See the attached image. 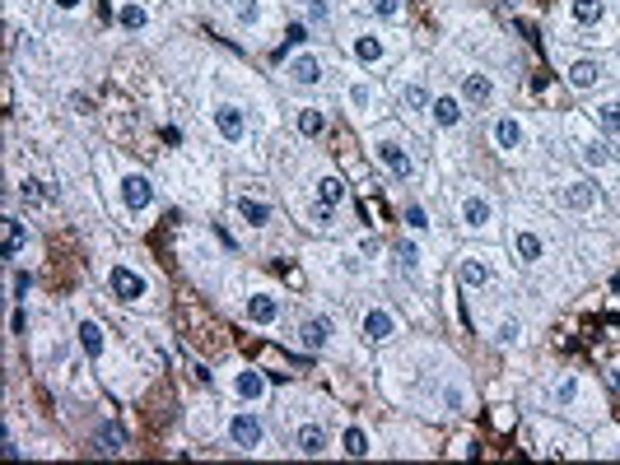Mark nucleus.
I'll return each instance as SVG.
<instances>
[{"instance_id":"nucleus-1","label":"nucleus","mask_w":620,"mask_h":465,"mask_svg":"<svg viewBox=\"0 0 620 465\" xmlns=\"http://www.w3.org/2000/svg\"><path fill=\"white\" fill-rule=\"evenodd\" d=\"M113 293H117L122 302H136V298H145V279H140L136 270L117 266V270H113Z\"/></svg>"},{"instance_id":"nucleus-2","label":"nucleus","mask_w":620,"mask_h":465,"mask_svg":"<svg viewBox=\"0 0 620 465\" xmlns=\"http://www.w3.org/2000/svg\"><path fill=\"white\" fill-rule=\"evenodd\" d=\"M214 126H219V135H224V140H243V131H248V126H243V112H238L234 102L214 107Z\"/></svg>"},{"instance_id":"nucleus-3","label":"nucleus","mask_w":620,"mask_h":465,"mask_svg":"<svg viewBox=\"0 0 620 465\" xmlns=\"http://www.w3.org/2000/svg\"><path fill=\"white\" fill-rule=\"evenodd\" d=\"M229 432H234L238 447H257V442H261V419H252V414H238V419L229 423Z\"/></svg>"},{"instance_id":"nucleus-4","label":"nucleus","mask_w":620,"mask_h":465,"mask_svg":"<svg viewBox=\"0 0 620 465\" xmlns=\"http://www.w3.org/2000/svg\"><path fill=\"white\" fill-rule=\"evenodd\" d=\"M149 196H154V191H149V182H145V177H126V182H122V200L131 205V210H145Z\"/></svg>"},{"instance_id":"nucleus-5","label":"nucleus","mask_w":620,"mask_h":465,"mask_svg":"<svg viewBox=\"0 0 620 465\" xmlns=\"http://www.w3.org/2000/svg\"><path fill=\"white\" fill-rule=\"evenodd\" d=\"M248 317H252L257 326H271L275 317H280V302L266 298V293H257V298H248Z\"/></svg>"},{"instance_id":"nucleus-6","label":"nucleus","mask_w":620,"mask_h":465,"mask_svg":"<svg viewBox=\"0 0 620 465\" xmlns=\"http://www.w3.org/2000/svg\"><path fill=\"white\" fill-rule=\"evenodd\" d=\"M378 158H383V163H387V172H396V177H406V172H411V158L401 154V144H392V140H383V144H378Z\"/></svg>"},{"instance_id":"nucleus-7","label":"nucleus","mask_w":620,"mask_h":465,"mask_svg":"<svg viewBox=\"0 0 620 465\" xmlns=\"http://www.w3.org/2000/svg\"><path fill=\"white\" fill-rule=\"evenodd\" d=\"M597 79H602L597 61H574V66H569V84H574V89H592Z\"/></svg>"},{"instance_id":"nucleus-8","label":"nucleus","mask_w":620,"mask_h":465,"mask_svg":"<svg viewBox=\"0 0 620 465\" xmlns=\"http://www.w3.org/2000/svg\"><path fill=\"white\" fill-rule=\"evenodd\" d=\"M564 205H569V210H592V205H597V191H592V182H574V187L564 191Z\"/></svg>"},{"instance_id":"nucleus-9","label":"nucleus","mask_w":620,"mask_h":465,"mask_svg":"<svg viewBox=\"0 0 620 465\" xmlns=\"http://www.w3.org/2000/svg\"><path fill=\"white\" fill-rule=\"evenodd\" d=\"M322 447H327V432H322V423H308V428H299V452H304V456H322Z\"/></svg>"},{"instance_id":"nucleus-10","label":"nucleus","mask_w":620,"mask_h":465,"mask_svg":"<svg viewBox=\"0 0 620 465\" xmlns=\"http://www.w3.org/2000/svg\"><path fill=\"white\" fill-rule=\"evenodd\" d=\"M495 140H499V149H518V144H522V126L513 122V117H504V122H495Z\"/></svg>"},{"instance_id":"nucleus-11","label":"nucleus","mask_w":620,"mask_h":465,"mask_svg":"<svg viewBox=\"0 0 620 465\" xmlns=\"http://www.w3.org/2000/svg\"><path fill=\"white\" fill-rule=\"evenodd\" d=\"M327 335H331V322H327V317H313V322H304V344H308V349H322V344H327Z\"/></svg>"},{"instance_id":"nucleus-12","label":"nucleus","mask_w":620,"mask_h":465,"mask_svg":"<svg viewBox=\"0 0 620 465\" xmlns=\"http://www.w3.org/2000/svg\"><path fill=\"white\" fill-rule=\"evenodd\" d=\"M364 335H369L373 344L387 340V335H392V317H387V312H369V317H364Z\"/></svg>"},{"instance_id":"nucleus-13","label":"nucleus","mask_w":620,"mask_h":465,"mask_svg":"<svg viewBox=\"0 0 620 465\" xmlns=\"http://www.w3.org/2000/svg\"><path fill=\"white\" fill-rule=\"evenodd\" d=\"M289 75H294V84H317V79H322V66H317L313 56H299L289 66Z\"/></svg>"},{"instance_id":"nucleus-14","label":"nucleus","mask_w":620,"mask_h":465,"mask_svg":"<svg viewBox=\"0 0 620 465\" xmlns=\"http://www.w3.org/2000/svg\"><path fill=\"white\" fill-rule=\"evenodd\" d=\"M93 442H98V452H122V447H126V432L113 428V423H103V428L93 432Z\"/></svg>"},{"instance_id":"nucleus-15","label":"nucleus","mask_w":620,"mask_h":465,"mask_svg":"<svg viewBox=\"0 0 620 465\" xmlns=\"http://www.w3.org/2000/svg\"><path fill=\"white\" fill-rule=\"evenodd\" d=\"M340 196H345V182L340 177H322V187H317V205H340Z\"/></svg>"},{"instance_id":"nucleus-16","label":"nucleus","mask_w":620,"mask_h":465,"mask_svg":"<svg viewBox=\"0 0 620 465\" xmlns=\"http://www.w3.org/2000/svg\"><path fill=\"white\" fill-rule=\"evenodd\" d=\"M462 98L466 102H485V98H490V79H485V75H466L462 79Z\"/></svg>"},{"instance_id":"nucleus-17","label":"nucleus","mask_w":620,"mask_h":465,"mask_svg":"<svg viewBox=\"0 0 620 465\" xmlns=\"http://www.w3.org/2000/svg\"><path fill=\"white\" fill-rule=\"evenodd\" d=\"M457 117H462L457 98H434V122L439 126H457Z\"/></svg>"},{"instance_id":"nucleus-18","label":"nucleus","mask_w":620,"mask_h":465,"mask_svg":"<svg viewBox=\"0 0 620 465\" xmlns=\"http://www.w3.org/2000/svg\"><path fill=\"white\" fill-rule=\"evenodd\" d=\"M462 219L471 223V228H481V223H490V205H485L481 196H471V200L462 205Z\"/></svg>"},{"instance_id":"nucleus-19","label":"nucleus","mask_w":620,"mask_h":465,"mask_svg":"<svg viewBox=\"0 0 620 465\" xmlns=\"http://www.w3.org/2000/svg\"><path fill=\"white\" fill-rule=\"evenodd\" d=\"M299 131H304V135H322V131H327V117H322L317 107H304V112H299Z\"/></svg>"},{"instance_id":"nucleus-20","label":"nucleus","mask_w":620,"mask_h":465,"mask_svg":"<svg viewBox=\"0 0 620 465\" xmlns=\"http://www.w3.org/2000/svg\"><path fill=\"white\" fill-rule=\"evenodd\" d=\"M261 391H266V382H261V372H238V396H248V400H257Z\"/></svg>"},{"instance_id":"nucleus-21","label":"nucleus","mask_w":620,"mask_h":465,"mask_svg":"<svg viewBox=\"0 0 620 465\" xmlns=\"http://www.w3.org/2000/svg\"><path fill=\"white\" fill-rule=\"evenodd\" d=\"M597 126H602L607 135L620 131V102H602V107H597Z\"/></svg>"},{"instance_id":"nucleus-22","label":"nucleus","mask_w":620,"mask_h":465,"mask_svg":"<svg viewBox=\"0 0 620 465\" xmlns=\"http://www.w3.org/2000/svg\"><path fill=\"white\" fill-rule=\"evenodd\" d=\"M238 214H243V219H248V223H266V219H271V210H266L261 200H248V196L238 200Z\"/></svg>"},{"instance_id":"nucleus-23","label":"nucleus","mask_w":620,"mask_h":465,"mask_svg":"<svg viewBox=\"0 0 620 465\" xmlns=\"http://www.w3.org/2000/svg\"><path fill=\"white\" fill-rule=\"evenodd\" d=\"M355 56L360 61H383V42L378 37H355Z\"/></svg>"},{"instance_id":"nucleus-24","label":"nucleus","mask_w":620,"mask_h":465,"mask_svg":"<svg viewBox=\"0 0 620 465\" xmlns=\"http://www.w3.org/2000/svg\"><path fill=\"white\" fill-rule=\"evenodd\" d=\"M574 19L578 23H597L602 19V0H574Z\"/></svg>"},{"instance_id":"nucleus-25","label":"nucleus","mask_w":620,"mask_h":465,"mask_svg":"<svg viewBox=\"0 0 620 465\" xmlns=\"http://www.w3.org/2000/svg\"><path fill=\"white\" fill-rule=\"evenodd\" d=\"M79 340H84L89 354H98V349H103V326L98 322H84V326H79Z\"/></svg>"},{"instance_id":"nucleus-26","label":"nucleus","mask_w":620,"mask_h":465,"mask_svg":"<svg viewBox=\"0 0 620 465\" xmlns=\"http://www.w3.org/2000/svg\"><path fill=\"white\" fill-rule=\"evenodd\" d=\"M518 252H522V261H541L546 247H541V237H536V232H522V237H518Z\"/></svg>"},{"instance_id":"nucleus-27","label":"nucleus","mask_w":620,"mask_h":465,"mask_svg":"<svg viewBox=\"0 0 620 465\" xmlns=\"http://www.w3.org/2000/svg\"><path fill=\"white\" fill-rule=\"evenodd\" d=\"M485 279H490V270H485L481 261H466V266H462V284L476 288V284H485Z\"/></svg>"},{"instance_id":"nucleus-28","label":"nucleus","mask_w":620,"mask_h":465,"mask_svg":"<svg viewBox=\"0 0 620 465\" xmlns=\"http://www.w3.org/2000/svg\"><path fill=\"white\" fill-rule=\"evenodd\" d=\"M5 228H10V237H5V256H14V252H19V242H23V223L19 219H5Z\"/></svg>"},{"instance_id":"nucleus-29","label":"nucleus","mask_w":620,"mask_h":465,"mask_svg":"<svg viewBox=\"0 0 620 465\" xmlns=\"http://www.w3.org/2000/svg\"><path fill=\"white\" fill-rule=\"evenodd\" d=\"M583 158H587V163H611V158H616V154H611V149H607V144H583Z\"/></svg>"},{"instance_id":"nucleus-30","label":"nucleus","mask_w":620,"mask_h":465,"mask_svg":"<svg viewBox=\"0 0 620 465\" xmlns=\"http://www.w3.org/2000/svg\"><path fill=\"white\" fill-rule=\"evenodd\" d=\"M345 452H350V456H364V452H369V437H364L360 428H350V432H345Z\"/></svg>"},{"instance_id":"nucleus-31","label":"nucleus","mask_w":620,"mask_h":465,"mask_svg":"<svg viewBox=\"0 0 620 465\" xmlns=\"http://www.w3.org/2000/svg\"><path fill=\"white\" fill-rule=\"evenodd\" d=\"M117 19H122L126 28H145V10H140V5H126V10L117 14Z\"/></svg>"},{"instance_id":"nucleus-32","label":"nucleus","mask_w":620,"mask_h":465,"mask_svg":"<svg viewBox=\"0 0 620 465\" xmlns=\"http://www.w3.org/2000/svg\"><path fill=\"white\" fill-rule=\"evenodd\" d=\"M373 14H383V19H396V14H401V0H373Z\"/></svg>"},{"instance_id":"nucleus-33","label":"nucleus","mask_w":620,"mask_h":465,"mask_svg":"<svg viewBox=\"0 0 620 465\" xmlns=\"http://www.w3.org/2000/svg\"><path fill=\"white\" fill-rule=\"evenodd\" d=\"M396 256H401V266H406V270H415V266H420V252H415L411 242H401V247H396Z\"/></svg>"},{"instance_id":"nucleus-34","label":"nucleus","mask_w":620,"mask_h":465,"mask_svg":"<svg viewBox=\"0 0 620 465\" xmlns=\"http://www.w3.org/2000/svg\"><path fill=\"white\" fill-rule=\"evenodd\" d=\"M238 19H243V23L257 19V0H238Z\"/></svg>"},{"instance_id":"nucleus-35","label":"nucleus","mask_w":620,"mask_h":465,"mask_svg":"<svg viewBox=\"0 0 620 465\" xmlns=\"http://www.w3.org/2000/svg\"><path fill=\"white\" fill-rule=\"evenodd\" d=\"M406 102H411V107H425V102H429V93L420 89V84H411V89H406Z\"/></svg>"},{"instance_id":"nucleus-36","label":"nucleus","mask_w":620,"mask_h":465,"mask_svg":"<svg viewBox=\"0 0 620 465\" xmlns=\"http://www.w3.org/2000/svg\"><path fill=\"white\" fill-rule=\"evenodd\" d=\"M406 223H411V228H429V223H425V210H420V205H411V210H406Z\"/></svg>"},{"instance_id":"nucleus-37","label":"nucleus","mask_w":620,"mask_h":465,"mask_svg":"<svg viewBox=\"0 0 620 465\" xmlns=\"http://www.w3.org/2000/svg\"><path fill=\"white\" fill-rule=\"evenodd\" d=\"M350 102H355V107H369V89H364V84H355V89H350Z\"/></svg>"},{"instance_id":"nucleus-38","label":"nucleus","mask_w":620,"mask_h":465,"mask_svg":"<svg viewBox=\"0 0 620 465\" xmlns=\"http://www.w3.org/2000/svg\"><path fill=\"white\" fill-rule=\"evenodd\" d=\"M23 196H28V200H47V191H42V182H23Z\"/></svg>"},{"instance_id":"nucleus-39","label":"nucleus","mask_w":620,"mask_h":465,"mask_svg":"<svg viewBox=\"0 0 620 465\" xmlns=\"http://www.w3.org/2000/svg\"><path fill=\"white\" fill-rule=\"evenodd\" d=\"M499 340H504V344L518 340V322H504V326H499Z\"/></svg>"},{"instance_id":"nucleus-40","label":"nucleus","mask_w":620,"mask_h":465,"mask_svg":"<svg viewBox=\"0 0 620 465\" xmlns=\"http://www.w3.org/2000/svg\"><path fill=\"white\" fill-rule=\"evenodd\" d=\"M57 5H61V10H70V5H79V0H57Z\"/></svg>"}]
</instances>
